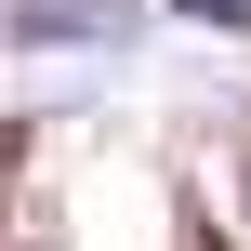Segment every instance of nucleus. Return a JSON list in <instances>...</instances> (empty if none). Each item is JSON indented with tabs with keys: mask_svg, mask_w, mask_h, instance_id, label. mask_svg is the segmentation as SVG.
I'll return each instance as SVG.
<instances>
[{
	"mask_svg": "<svg viewBox=\"0 0 251 251\" xmlns=\"http://www.w3.org/2000/svg\"><path fill=\"white\" fill-rule=\"evenodd\" d=\"M172 13H199V26H251V0H172Z\"/></svg>",
	"mask_w": 251,
	"mask_h": 251,
	"instance_id": "f03ea898",
	"label": "nucleus"
},
{
	"mask_svg": "<svg viewBox=\"0 0 251 251\" xmlns=\"http://www.w3.org/2000/svg\"><path fill=\"white\" fill-rule=\"evenodd\" d=\"M26 251H40V238H26Z\"/></svg>",
	"mask_w": 251,
	"mask_h": 251,
	"instance_id": "7ed1b4c3",
	"label": "nucleus"
},
{
	"mask_svg": "<svg viewBox=\"0 0 251 251\" xmlns=\"http://www.w3.org/2000/svg\"><path fill=\"white\" fill-rule=\"evenodd\" d=\"M13 40H93V53H132L146 40V0H13Z\"/></svg>",
	"mask_w": 251,
	"mask_h": 251,
	"instance_id": "f257e3e1",
	"label": "nucleus"
}]
</instances>
